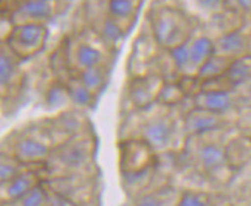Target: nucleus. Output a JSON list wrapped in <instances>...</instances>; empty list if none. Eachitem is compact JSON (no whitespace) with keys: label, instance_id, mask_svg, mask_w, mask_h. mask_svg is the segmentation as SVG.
<instances>
[{"label":"nucleus","instance_id":"6e6552de","mask_svg":"<svg viewBox=\"0 0 251 206\" xmlns=\"http://www.w3.org/2000/svg\"><path fill=\"white\" fill-rule=\"evenodd\" d=\"M250 81H251V53L231 61L228 70L219 79L203 82L201 85L222 84L220 88H224V90H234L236 87H240Z\"/></svg>","mask_w":251,"mask_h":206},{"label":"nucleus","instance_id":"f257e3e1","mask_svg":"<svg viewBox=\"0 0 251 206\" xmlns=\"http://www.w3.org/2000/svg\"><path fill=\"white\" fill-rule=\"evenodd\" d=\"M191 28L183 14L172 11V9H163L153 21V36L155 41L166 47L174 48L180 44L189 41Z\"/></svg>","mask_w":251,"mask_h":206},{"label":"nucleus","instance_id":"f03ea898","mask_svg":"<svg viewBox=\"0 0 251 206\" xmlns=\"http://www.w3.org/2000/svg\"><path fill=\"white\" fill-rule=\"evenodd\" d=\"M47 29L42 24H21L11 29L9 33V48L14 54H33L44 45Z\"/></svg>","mask_w":251,"mask_h":206},{"label":"nucleus","instance_id":"aec40b11","mask_svg":"<svg viewBox=\"0 0 251 206\" xmlns=\"http://www.w3.org/2000/svg\"><path fill=\"white\" fill-rule=\"evenodd\" d=\"M78 79L84 87H87L93 93L101 90L102 85L105 84V73L102 70V67H95V68H89V70H82Z\"/></svg>","mask_w":251,"mask_h":206},{"label":"nucleus","instance_id":"2eb2a0df","mask_svg":"<svg viewBox=\"0 0 251 206\" xmlns=\"http://www.w3.org/2000/svg\"><path fill=\"white\" fill-rule=\"evenodd\" d=\"M163 84L155 85V79L151 77H144V79L135 81L132 90H130V98L137 105H146L149 104L153 98H158L161 92Z\"/></svg>","mask_w":251,"mask_h":206},{"label":"nucleus","instance_id":"cd10ccee","mask_svg":"<svg viewBox=\"0 0 251 206\" xmlns=\"http://www.w3.org/2000/svg\"><path fill=\"white\" fill-rule=\"evenodd\" d=\"M47 206H75V205L72 200L64 197L62 194H51V195H48Z\"/></svg>","mask_w":251,"mask_h":206},{"label":"nucleus","instance_id":"39448f33","mask_svg":"<svg viewBox=\"0 0 251 206\" xmlns=\"http://www.w3.org/2000/svg\"><path fill=\"white\" fill-rule=\"evenodd\" d=\"M250 36L240 28L228 29L214 41L216 54L224 56L229 61H234L237 57L250 54Z\"/></svg>","mask_w":251,"mask_h":206},{"label":"nucleus","instance_id":"bb28decb","mask_svg":"<svg viewBox=\"0 0 251 206\" xmlns=\"http://www.w3.org/2000/svg\"><path fill=\"white\" fill-rule=\"evenodd\" d=\"M65 98H69V92H67V87H61V85H54L53 88H50L48 92V103L59 105L62 104V101H65Z\"/></svg>","mask_w":251,"mask_h":206},{"label":"nucleus","instance_id":"a211bd4d","mask_svg":"<svg viewBox=\"0 0 251 206\" xmlns=\"http://www.w3.org/2000/svg\"><path fill=\"white\" fill-rule=\"evenodd\" d=\"M171 62L177 72L191 75V56H189V41L180 44L174 48H169Z\"/></svg>","mask_w":251,"mask_h":206},{"label":"nucleus","instance_id":"412c9836","mask_svg":"<svg viewBox=\"0 0 251 206\" xmlns=\"http://www.w3.org/2000/svg\"><path fill=\"white\" fill-rule=\"evenodd\" d=\"M107 9L113 21L121 24L123 21H127V19H130L135 14L137 3L129 2V0H112L107 5Z\"/></svg>","mask_w":251,"mask_h":206},{"label":"nucleus","instance_id":"423d86ee","mask_svg":"<svg viewBox=\"0 0 251 206\" xmlns=\"http://www.w3.org/2000/svg\"><path fill=\"white\" fill-rule=\"evenodd\" d=\"M196 160L200 169L211 175L222 172L229 164L226 147L216 141L201 143L196 151Z\"/></svg>","mask_w":251,"mask_h":206},{"label":"nucleus","instance_id":"4468645a","mask_svg":"<svg viewBox=\"0 0 251 206\" xmlns=\"http://www.w3.org/2000/svg\"><path fill=\"white\" fill-rule=\"evenodd\" d=\"M229 64H231L229 59H226L224 56H219V54H214L199 68L196 77L199 81H201V84L219 79V77H222L225 75Z\"/></svg>","mask_w":251,"mask_h":206},{"label":"nucleus","instance_id":"f3484780","mask_svg":"<svg viewBox=\"0 0 251 206\" xmlns=\"http://www.w3.org/2000/svg\"><path fill=\"white\" fill-rule=\"evenodd\" d=\"M51 11L53 6L50 2H25L19 8V13L24 14L25 17L24 24H41L51 16Z\"/></svg>","mask_w":251,"mask_h":206},{"label":"nucleus","instance_id":"ddd939ff","mask_svg":"<svg viewBox=\"0 0 251 206\" xmlns=\"http://www.w3.org/2000/svg\"><path fill=\"white\" fill-rule=\"evenodd\" d=\"M17 77L16 54L9 47L0 44V90H5Z\"/></svg>","mask_w":251,"mask_h":206},{"label":"nucleus","instance_id":"9d476101","mask_svg":"<svg viewBox=\"0 0 251 206\" xmlns=\"http://www.w3.org/2000/svg\"><path fill=\"white\" fill-rule=\"evenodd\" d=\"M36 186H39L37 184V175L31 171H22L11 181L0 186V191L3 194V202L17 203Z\"/></svg>","mask_w":251,"mask_h":206},{"label":"nucleus","instance_id":"6ab92c4d","mask_svg":"<svg viewBox=\"0 0 251 206\" xmlns=\"http://www.w3.org/2000/svg\"><path fill=\"white\" fill-rule=\"evenodd\" d=\"M22 171H25L22 168V163L14 155L0 154V186L11 181Z\"/></svg>","mask_w":251,"mask_h":206},{"label":"nucleus","instance_id":"dca6fc26","mask_svg":"<svg viewBox=\"0 0 251 206\" xmlns=\"http://www.w3.org/2000/svg\"><path fill=\"white\" fill-rule=\"evenodd\" d=\"M75 59L76 64L82 70H89V68L101 67L104 61V54L100 48H96L95 45L90 44H79L78 48L75 52Z\"/></svg>","mask_w":251,"mask_h":206},{"label":"nucleus","instance_id":"b1692460","mask_svg":"<svg viewBox=\"0 0 251 206\" xmlns=\"http://www.w3.org/2000/svg\"><path fill=\"white\" fill-rule=\"evenodd\" d=\"M101 33H102V37L105 39V42L118 44L123 39V26H121V24L113 21V19L109 16L107 19H104Z\"/></svg>","mask_w":251,"mask_h":206},{"label":"nucleus","instance_id":"20e7f679","mask_svg":"<svg viewBox=\"0 0 251 206\" xmlns=\"http://www.w3.org/2000/svg\"><path fill=\"white\" fill-rule=\"evenodd\" d=\"M176 124L169 116L151 118L141 127V140L153 151H165L174 141Z\"/></svg>","mask_w":251,"mask_h":206},{"label":"nucleus","instance_id":"1a4fd4ad","mask_svg":"<svg viewBox=\"0 0 251 206\" xmlns=\"http://www.w3.org/2000/svg\"><path fill=\"white\" fill-rule=\"evenodd\" d=\"M50 155V147L45 141L37 136H22L14 146V156L22 164L26 163H39Z\"/></svg>","mask_w":251,"mask_h":206},{"label":"nucleus","instance_id":"7ed1b4c3","mask_svg":"<svg viewBox=\"0 0 251 206\" xmlns=\"http://www.w3.org/2000/svg\"><path fill=\"white\" fill-rule=\"evenodd\" d=\"M237 107L233 90L224 88H200L194 95V109H200L214 115L226 116Z\"/></svg>","mask_w":251,"mask_h":206},{"label":"nucleus","instance_id":"0eeeda50","mask_svg":"<svg viewBox=\"0 0 251 206\" xmlns=\"http://www.w3.org/2000/svg\"><path fill=\"white\" fill-rule=\"evenodd\" d=\"M225 124H226V116L214 115L200 109H192L185 116V121H183L185 130L189 135H197V136L224 129Z\"/></svg>","mask_w":251,"mask_h":206},{"label":"nucleus","instance_id":"393cba45","mask_svg":"<svg viewBox=\"0 0 251 206\" xmlns=\"http://www.w3.org/2000/svg\"><path fill=\"white\" fill-rule=\"evenodd\" d=\"M47 202H48L47 191L42 188V186H36L34 189H31L16 205L17 206H47Z\"/></svg>","mask_w":251,"mask_h":206},{"label":"nucleus","instance_id":"9b49d317","mask_svg":"<svg viewBox=\"0 0 251 206\" xmlns=\"http://www.w3.org/2000/svg\"><path fill=\"white\" fill-rule=\"evenodd\" d=\"M216 54L214 41L208 36H199L189 41V56H191V75H197L199 68L203 65L208 59Z\"/></svg>","mask_w":251,"mask_h":206},{"label":"nucleus","instance_id":"a878e982","mask_svg":"<svg viewBox=\"0 0 251 206\" xmlns=\"http://www.w3.org/2000/svg\"><path fill=\"white\" fill-rule=\"evenodd\" d=\"M166 202L168 199L165 197V191H158L141 195L133 206H166Z\"/></svg>","mask_w":251,"mask_h":206},{"label":"nucleus","instance_id":"f8f14e48","mask_svg":"<svg viewBox=\"0 0 251 206\" xmlns=\"http://www.w3.org/2000/svg\"><path fill=\"white\" fill-rule=\"evenodd\" d=\"M90 158V147L87 141H73L59 151V161L69 169H79Z\"/></svg>","mask_w":251,"mask_h":206},{"label":"nucleus","instance_id":"4be33fe9","mask_svg":"<svg viewBox=\"0 0 251 206\" xmlns=\"http://www.w3.org/2000/svg\"><path fill=\"white\" fill-rule=\"evenodd\" d=\"M67 92H69V98L76 104L81 107H87L90 105L92 100H93V93L89 90L87 87H84L79 79H76L73 82H70L67 85Z\"/></svg>","mask_w":251,"mask_h":206},{"label":"nucleus","instance_id":"5701e85b","mask_svg":"<svg viewBox=\"0 0 251 206\" xmlns=\"http://www.w3.org/2000/svg\"><path fill=\"white\" fill-rule=\"evenodd\" d=\"M176 206H214L209 200L208 195L196 192V191H185L180 194Z\"/></svg>","mask_w":251,"mask_h":206}]
</instances>
